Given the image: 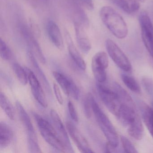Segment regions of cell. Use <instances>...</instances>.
<instances>
[{
    "label": "cell",
    "instance_id": "1",
    "mask_svg": "<svg viewBox=\"0 0 153 153\" xmlns=\"http://www.w3.org/2000/svg\"><path fill=\"white\" fill-rule=\"evenodd\" d=\"M116 117L131 137L137 140L142 139L144 127L137 112L136 105L121 104Z\"/></svg>",
    "mask_w": 153,
    "mask_h": 153
},
{
    "label": "cell",
    "instance_id": "2",
    "mask_svg": "<svg viewBox=\"0 0 153 153\" xmlns=\"http://www.w3.org/2000/svg\"><path fill=\"white\" fill-rule=\"evenodd\" d=\"M102 22L115 37L124 39L128 34V28L123 18L110 6H104L100 10Z\"/></svg>",
    "mask_w": 153,
    "mask_h": 153
},
{
    "label": "cell",
    "instance_id": "3",
    "mask_svg": "<svg viewBox=\"0 0 153 153\" xmlns=\"http://www.w3.org/2000/svg\"><path fill=\"white\" fill-rule=\"evenodd\" d=\"M91 99L93 112L100 128L107 139L108 143L112 146L117 147L119 146V138L115 128L92 94Z\"/></svg>",
    "mask_w": 153,
    "mask_h": 153
},
{
    "label": "cell",
    "instance_id": "4",
    "mask_svg": "<svg viewBox=\"0 0 153 153\" xmlns=\"http://www.w3.org/2000/svg\"><path fill=\"white\" fill-rule=\"evenodd\" d=\"M40 133L44 139L57 150L64 151L66 150L63 142L60 138L56 129L51 123L37 114H33Z\"/></svg>",
    "mask_w": 153,
    "mask_h": 153
},
{
    "label": "cell",
    "instance_id": "5",
    "mask_svg": "<svg viewBox=\"0 0 153 153\" xmlns=\"http://www.w3.org/2000/svg\"><path fill=\"white\" fill-rule=\"evenodd\" d=\"M105 44L108 54L115 64L126 72L131 71L132 66L130 62L118 45L110 39L106 40Z\"/></svg>",
    "mask_w": 153,
    "mask_h": 153
},
{
    "label": "cell",
    "instance_id": "6",
    "mask_svg": "<svg viewBox=\"0 0 153 153\" xmlns=\"http://www.w3.org/2000/svg\"><path fill=\"white\" fill-rule=\"evenodd\" d=\"M97 89L99 96L106 108L116 116L121 103L116 92L100 83L97 84Z\"/></svg>",
    "mask_w": 153,
    "mask_h": 153
},
{
    "label": "cell",
    "instance_id": "7",
    "mask_svg": "<svg viewBox=\"0 0 153 153\" xmlns=\"http://www.w3.org/2000/svg\"><path fill=\"white\" fill-rule=\"evenodd\" d=\"M141 37L149 53L153 58V25L149 16L145 12L139 16Z\"/></svg>",
    "mask_w": 153,
    "mask_h": 153
},
{
    "label": "cell",
    "instance_id": "8",
    "mask_svg": "<svg viewBox=\"0 0 153 153\" xmlns=\"http://www.w3.org/2000/svg\"><path fill=\"white\" fill-rule=\"evenodd\" d=\"M109 66V59L106 53H97L92 60V71L96 80L99 83L105 82L106 79V69Z\"/></svg>",
    "mask_w": 153,
    "mask_h": 153
},
{
    "label": "cell",
    "instance_id": "9",
    "mask_svg": "<svg viewBox=\"0 0 153 153\" xmlns=\"http://www.w3.org/2000/svg\"><path fill=\"white\" fill-rule=\"evenodd\" d=\"M25 68L34 97L42 107L46 108L48 106L47 99L38 78L32 70L27 67Z\"/></svg>",
    "mask_w": 153,
    "mask_h": 153
},
{
    "label": "cell",
    "instance_id": "10",
    "mask_svg": "<svg viewBox=\"0 0 153 153\" xmlns=\"http://www.w3.org/2000/svg\"><path fill=\"white\" fill-rule=\"evenodd\" d=\"M55 80L60 86L64 93L75 100H78L79 90L75 82L64 74L58 71L53 73Z\"/></svg>",
    "mask_w": 153,
    "mask_h": 153
},
{
    "label": "cell",
    "instance_id": "11",
    "mask_svg": "<svg viewBox=\"0 0 153 153\" xmlns=\"http://www.w3.org/2000/svg\"><path fill=\"white\" fill-rule=\"evenodd\" d=\"M66 127L70 136L80 152L85 153H94V151L92 150L85 137L73 123L68 122L66 123Z\"/></svg>",
    "mask_w": 153,
    "mask_h": 153
},
{
    "label": "cell",
    "instance_id": "12",
    "mask_svg": "<svg viewBox=\"0 0 153 153\" xmlns=\"http://www.w3.org/2000/svg\"><path fill=\"white\" fill-rule=\"evenodd\" d=\"M20 29L24 39L29 46V50L33 52L34 54L42 63L45 64L46 63V59L39 43L34 36L33 34L25 25L21 26Z\"/></svg>",
    "mask_w": 153,
    "mask_h": 153
},
{
    "label": "cell",
    "instance_id": "13",
    "mask_svg": "<svg viewBox=\"0 0 153 153\" xmlns=\"http://www.w3.org/2000/svg\"><path fill=\"white\" fill-rule=\"evenodd\" d=\"M51 118L54 128L56 129L60 138L64 144L66 149L70 150V152H73V149L69 138L68 132L65 128L64 125L58 113L54 110H51L50 112Z\"/></svg>",
    "mask_w": 153,
    "mask_h": 153
},
{
    "label": "cell",
    "instance_id": "14",
    "mask_svg": "<svg viewBox=\"0 0 153 153\" xmlns=\"http://www.w3.org/2000/svg\"><path fill=\"white\" fill-rule=\"evenodd\" d=\"M75 33L77 43L81 51L87 54L91 50V42L85 29V26L83 23L79 21L74 22Z\"/></svg>",
    "mask_w": 153,
    "mask_h": 153
},
{
    "label": "cell",
    "instance_id": "15",
    "mask_svg": "<svg viewBox=\"0 0 153 153\" xmlns=\"http://www.w3.org/2000/svg\"><path fill=\"white\" fill-rule=\"evenodd\" d=\"M46 31L49 38L56 48L62 50L64 46L63 37L58 25L53 20H50L46 24Z\"/></svg>",
    "mask_w": 153,
    "mask_h": 153
},
{
    "label": "cell",
    "instance_id": "16",
    "mask_svg": "<svg viewBox=\"0 0 153 153\" xmlns=\"http://www.w3.org/2000/svg\"><path fill=\"white\" fill-rule=\"evenodd\" d=\"M65 36L68 45V50L71 57L79 68L82 70L85 71L86 68L85 62L80 53L76 48L68 31H66L65 32Z\"/></svg>",
    "mask_w": 153,
    "mask_h": 153
},
{
    "label": "cell",
    "instance_id": "17",
    "mask_svg": "<svg viewBox=\"0 0 153 153\" xmlns=\"http://www.w3.org/2000/svg\"><path fill=\"white\" fill-rule=\"evenodd\" d=\"M27 57L33 69L43 84L46 91L49 94H51V87L50 86L49 81L47 79V77L44 73L42 70L40 68L36 59L35 55L29 49L27 51Z\"/></svg>",
    "mask_w": 153,
    "mask_h": 153
},
{
    "label": "cell",
    "instance_id": "18",
    "mask_svg": "<svg viewBox=\"0 0 153 153\" xmlns=\"http://www.w3.org/2000/svg\"><path fill=\"white\" fill-rule=\"evenodd\" d=\"M139 105L144 123L153 137V102L151 106L141 102Z\"/></svg>",
    "mask_w": 153,
    "mask_h": 153
},
{
    "label": "cell",
    "instance_id": "19",
    "mask_svg": "<svg viewBox=\"0 0 153 153\" xmlns=\"http://www.w3.org/2000/svg\"><path fill=\"white\" fill-rule=\"evenodd\" d=\"M16 106L22 123L26 130L27 135H36L31 119L22 104L18 101L16 102Z\"/></svg>",
    "mask_w": 153,
    "mask_h": 153
},
{
    "label": "cell",
    "instance_id": "20",
    "mask_svg": "<svg viewBox=\"0 0 153 153\" xmlns=\"http://www.w3.org/2000/svg\"><path fill=\"white\" fill-rule=\"evenodd\" d=\"M14 132L11 127L6 123H0V148H5L12 141Z\"/></svg>",
    "mask_w": 153,
    "mask_h": 153
},
{
    "label": "cell",
    "instance_id": "21",
    "mask_svg": "<svg viewBox=\"0 0 153 153\" xmlns=\"http://www.w3.org/2000/svg\"><path fill=\"white\" fill-rule=\"evenodd\" d=\"M0 104L1 108L8 117L10 120H14L16 115L15 109L10 101L2 92H1L0 94Z\"/></svg>",
    "mask_w": 153,
    "mask_h": 153
},
{
    "label": "cell",
    "instance_id": "22",
    "mask_svg": "<svg viewBox=\"0 0 153 153\" xmlns=\"http://www.w3.org/2000/svg\"><path fill=\"white\" fill-rule=\"evenodd\" d=\"M121 79L124 85L131 91L137 94L140 93V88L137 80L133 77L126 74H122Z\"/></svg>",
    "mask_w": 153,
    "mask_h": 153
},
{
    "label": "cell",
    "instance_id": "23",
    "mask_svg": "<svg viewBox=\"0 0 153 153\" xmlns=\"http://www.w3.org/2000/svg\"><path fill=\"white\" fill-rule=\"evenodd\" d=\"M12 68L19 82L22 85H26L28 80L27 74L25 68H23L20 64L18 63H14Z\"/></svg>",
    "mask_w": 153,
    "mask_h": 153
},
{
    "label": "cell",
    "instance_id": "24",
    "mask_svg": "<svg viewBox=\"0 0 153 153\" xmlns=\"http://www.w3.org/2000/svg\"><path fill=\"white\" fill-rule=\"evenodd\" d=\"M0 55L2 59L10 60L12 57V53L8 45L2 38L0 39Z\"/></svg>",
    "mask_w": 153,
    "mask_h": 153
},
{
    "label": "cell",
    "instance_id": "25",
    "mask_svg": "<svg viewBox=\"0 0 153 153\" xmlns=\"http://www.w3.org/2000/svg\"><path fill=\"white\" fill-rule=\"evenodd\" d=\"M27 147L28 151L30 153H42L38 144L37 136H27Z\"/></svg>",
    "mask_w": 153,
    "mask_h": 153
},
{
    "label": "cell",
    "instance_id": "26",
    "mask_svg": "<svg viewBox=\"0 0 153 153\" xmlns=\"http://www.w3.org/2000/svg\"><path fill=\"white\" fill-rule=\"evenodd\" d=\"M120 140L122 145L123 147V149L126 153H137L136 148L132 144L130 140L127 138L126 137L121 136L120 137Z\"/></svg>",
    "mask_w": 153,
    "mask_h": 153
},
{
    "label": "cell",
    "instance_id": "27",
    "mask_svg": "<svg viewBox=\"0 0 153 153\" xmlns=\"http://www.w3.org/2000/svg\"><path fill=\"white\" fill-rule=\"evenodd\" d=\"M91 96V94H88L84 99L83 102L84 114L87 118H90L91 117L93 111Z\"/></svg>",
    "mask_w": 153,
    "mask_h": 153
},
{
    "label": "cell",
    "instance_id": "28",
    "mask_svg": "<svg viewBox=\"0 0 153 153\" xmlns=\"http://www.w3.org/2000/svg\"><path fill=\"white\" fill-rule=\"evenodd\" d=\"M111 1L124 12L130 14L129 0H111Z\"/></svg>",
    "mask_w": 153,
    "mask_h": 153
},
{
    "label": "cell",
    "instance_id": "29",
    "mask_svg": "<svg viewBox=\"0 0 153 153\" xmlns=\"http://www.w3.org/2000/svg\"><path fill=\"white\" fill-rule=\"evenodd\" d=\"M142 83L149 94L153 97V80L149 78L142 79Z\"/></svg>",
    "mask_w": 153,
    "mask_h": 153
},
{
    "label": "cell",
    "instance_id": "30",
    "mask_svg": "<svg viewBox=\"0 0 153 153\" xmlns=\"http://www.w3.org/2000/svg\"><path fill=\"white\" fill-rule=\"evenodd\" d=\"M68 109L70 115L75 122L78 123L79 121L78 115L75 106L72 102L69 101L68 104Z\"/></svg>",
    "mask_w": 153,
    "mask_h": 153
},
{
    "label": "cell",
    "instance_id": "31",
    "mask_svg": "<svg viewBox=\"0 0 153 153\" xmlns=\"http://www.w3.org/2000/svg\"><path fill=\"white\" fill-rule=\"evenodd\" d=\"M53 90H54V94L55 97L57 99V101L59 102L60 104L62 105L63 102V97L61 93L60 89L59 86L56 84L54 83L53 85Z\"/></svg>",
    "mask_w": 153,
    "mask_h": 153
},
{
    "label": "cell",
    "instance_id": "32",
    "mask_svg": "<svg viewBox=\"0 0 153 153\" xmlns=\"http://www.w3.org/2000/svg\"><path fill=\"white\" fill-rule=\"evenodd\" d=\"M83 5L89 10H93L94 8L93 0H81Z\"/></svg>",
    "mask_w": 153,
    "mask_h": 153
},
{
    "label": "cell",
    "instance_id": "33",
    "mask_svg": "<svg viewBox=\"0 0 153 153\" xmlns=\"http://www.w3.org/2000/svg\"><path fill=\"white\" fill-rule=\"evenodd\" d=\"M139 1L140 2H145V1H146V0H139Z\"/></svg>",
    "mask_w": 153,
    "mask_h": 153
},
{
    "label": "cell",
    "instance_id": "34",
    "mask_svg": "<svg viewBox=\"0 0 153 153\" xmlns=\"http://www.w3.org/2000/svg\"><path fill=\"white\" fill-rule=\"evenodd\" d=\"M45 1H46V0H45Z\"/></svg>",
    "mask_w": 153,
    "mask_h": 153
}]
</instances>
